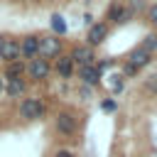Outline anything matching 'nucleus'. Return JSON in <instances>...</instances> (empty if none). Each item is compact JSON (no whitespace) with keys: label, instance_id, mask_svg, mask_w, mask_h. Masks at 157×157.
I'll use <instances>...</instances> for the list:
<instances>
[{"label":"nucleus","instance_id":"nucleus-26","mask_svg":"<svg viewBox=\"0 0 157 157\" xmlns=\"http://www.w3.org/2000/svg\"><path fill=\"white\" fill-rule=\"evenodd\" d=\"M2 91H5V78L0 76V96H2Z\"/></svg>","mask_w":157,"mask_h":157},{"label":"nucleus","instance_id":"nucleus-18","mask_svg":"<svg viewBox=\"0 0 157 157\" xmlns=\"http://www.w3.org/2000/svg\"><path fill=\"white\" fill-rule=\"evenodd\" d=\"M101 110L103 113H115L118 110V101L115 98H103L101 101Z\"/></svg>","mask_w":157,"mask_h":157},{"label":"nucleus","instance_id":"nucleus-6","mask_svg":"<svg viewBox=\"0 0 157 157\" xmlns=\"http://www.w3.org/2000/svg\"><path fill=\"white\" fill-rule=\"evenodd\" d=\"M52 69H54V74H56L61 81H69V78L76 74V64H74V59H71L69 54L56 56V59H54V64H52Z\"/></svg>","mask_w":157,"mask_h":157},{"label":"nucleus","instance_id":"nucleus-13","mask_svg":"<svg viewBox=\"0 0 157 157\" xmlns=\"http://www.w3.org/2000/svg\"><path fill=\"white\" fill-rule=\"evenodd\" d=\"M125 61H128V64H132L135 69H145V66L152 61V54L137 44V47H132V49L128 52V59H125Z\"/></svg>","mask_w":157,"mask_h":157},{"label":"nucleus","instance_id":"nucleus-4","mask_svg":"<svg viewBox=\"0 0 157 157\" xmlns=\"http://www.w3.org/2000/svg\"><path fill=\"white\" fill-rule=\"evenodd\" d=\"M27 74H29L32 81H47V78L54 74V69H52V64H49L47 59L34 56V59L27 61Z\"/></svg>","mask_w":157,"mask_h":157},{"label":"nucleus","instance_id":"nucleus-22","mask_svg":"<svg viewBox=\"0 0 157 157\" xmlns=\"http://www.w3.org/2000/svg\"><path fill=\"white\" fill-rule=\"evenodd\" d=\"M52 157H76V152H74V150H69V147H59Z\"/></svg>","mask_w":157,"mask_h":157},{"label":"nucleus","instance_id":"nucleus-23","mask_svg":"<svg viewBox=\"0 0 157 157\" xmlns=\"http://www.w3.org/2000/svg\"><path fill=\"white\" fill-rule=\"evenodd\" d=\"M147 17H150V22H152V25H157V2H155V5H150Z\"/></svg>","mask_w":157,"mask_h":157},{"label":"nucleus","instance_id":"nucleus-21","mask_svg":"<svg viewBox=\"0 0 157 157\" xmlns=\"http://www.w3.org/2000/svg\"><path fill=\"white\" fill-rule=\"evenodd\" d=\"M120 74H123V76H128V78H130V76H135V74H140V69H135V66H132V64H128V61H125V64H123V66H120Z\"/></svg>","mask_w":157,"mask_h":157},{"label":"nucleus","instance_id":"nucleus-8","mask_svg":"<svg viewBox=\"0 0 157 157\" xmlns=\"http://www.w3.org/2000/svg\"><path fill=\"white\" fill-rule=\"evenodd\" d=\"M88 32H86V44L88 47H101L103 42H105V37H108V25L105 22H93L91 27H86Z\"/></svg>","mask_w":157,"mask_h":157},{"label":"nucleus","instance_id":"nucleus-10","mask_svg":"<svg viewBox=\"0 0 157 157\" xmlns=\"http://www.w3.org/2000/svg\"><path fill=\"white\" fill-rule=\"evenodd\" d=\"M20 54H22V61H29L34 56H39V37L37 34H27L20 39Z\"/></svg>","mask_w":157,"mask_h":157},{"label":"nucleus","instance_id":"nucleus-11","mask_svg":"<svg viewBox=\"0 0 157 157\" xmlns=\"http://www.w3.org/2000/svg\"><path fill=\"white\" fill-rule=\"evenodd\" d=\"M76 76H78L81 83L88 86V88L101 86V74H98V69H96L93 64H88V66H76Z\"/></svg>","mask_w":157,"mask_h":157},{"label":"nucleus","instance_id":"nucleus-5","mask_svg":"<svg viewBox=\"0 0 157 157\" xmlns=\"http://www.w3.org/2000/svg\"><path fill=\"white\" fill-rule=\"evenodd\" d=\"M69 56L74 59V64H76V66L96 64V52H93V47H88V44H74Z\"/></svg>","mask_w":157,"mask_h":157},{"label":"nucleus","instance_id":"nucleus-17","mask_svg":"<svg viewBox=\"0 0 157 157\" xmlns=\"http://www.w3.org/2000/svg\"><path fill=\"white\" fill-rule=\"evenodd\" d=\"M110 88H113V93H120V91L125 88V76H123V74H115L113 81H110Z\"/></svg>","mask_w":157,"mask_h":157},{"label":"nucleus","instance_id":"nucleus-1","mask_svg":"<svg viewBox=\"0 0 157 157\" xmlns=\"http://www.w3.org/2000/svg\"><path fill=\"white\" fill-rule=\"evenodd\" d=\"M17 115L27 123L32 120H42L47 115V103L39 98V96H29V98H22V103L17 105Z\"/></svg>","mask_w":157,"mask_h":157},{"label":"nucleus","instance_id":"nucleus-12","mask_svg":"<svg viewBox=\"0 0 157 157\" xmlns=\"http://www.w3.org/2000/svg\"><path fill=\"white\" fill-rule=\"evenodd\" d=\"M7 98H20L27 93V78L25 76H12V78H5V91H2Z\"/></svg>","mask_w":157,"mask_h":157},{"label":"nucleus","instance_id":"nucleus-14","mask_svg":"<svg viewBox=\"0 0 157 157\" xmlns=\"http://www.w3.org/2000/svg\"><path fill=\"white\" fill-rule=\"evenodd\" d=\"M25 74H27V61L17 59V61H10V64H5L2 78H12V76H25Z\"/></svg>","mask_w":157,"mask_h":157},{"label":"nucleus","instance_id":"nucleus-16","mask_svg":"<svg viewBox=\"0 0 157 157\" xmlns=\"http://www.w3.org/2000/svg\"><path fill=\"white\" fill-rule=\"evenodd\" d=\"M140 47H142V49H147L150 54H155V52H157V34H152V32H150V34L140 42Z\"/></svg>","mask_w":157,"mask_h":157},{"label":"nucleus","instance_id":"nucleus-25","mask_svg":"<svg viewBox=\"0 0 157 157\" xmlns=\"http://www.w3.org/2000/svg\"><path fill=\"white\" fill-rule=\"evenodd\" d=\"M83 25L91 27V25H93V17H91V15H83Z\"/></svg>","mask_w":157,"mask_h":157},{"label":"nucleus","instance_id":"nucleus-7","mask_svg":"<svg viewBox=\"0 0 157 157\" xmlns=\"http://www.w3.org/2000/svg\"><path fill=\"white\" fill-rule=\"evenodd\" d=\"M0 59H2L5 64H10V61H17V59H22V54H20V39L0 37Z\"/></svg>","mask_w":157,"mask_h":157},{"label":"nucleus","instance_id":"nucleus-9","mask_svg":"<svg viewBox=\"0 0 157 157\" xmlns=\"http://www.w3.org/2000/svg\"><path fill=\"white\" fill-rule=\"evenodd\" d=\"M105 17H108V22H113V25H125V22H130L132 10H130L128 5H123V2H113V5L108 7Z\"/></svg>","mask_w":157,"mask_h":157},{"label":"nucleus","instance_id":"nucleus-19","mask_svg":"<svg viewBox=\"0 0 157 157\" xmlns=\"http://www.w3.org/2000/svg\"><path fill=\"white\" fill-rule=\"evenodd\" d=\"M145 91L152 93V96H157V74L147 76V81H145Z\"/></svg>","mask_w":157,"mask_h":157},{"label":"nucleus","instance_id":"nucleus-3","mask_svg":"<svg viewBox=\"0 0 157 157\" xmlns=\"http://www.w3.org/2000/svg\"><path fill=\"white\" fill-rule=\"evenodd\" d=\"M64 54V42L56 37V34H47V37H39V56L42 59H56Z\"/></svg>","mask_w":157,"mask_h":157},{"label":"nucleus","instance_id":"nucleus-15","mask_svg":"<svg viewBox=\"0 0 157 157\" xmlns=\"http://www.w3.org/2000/svg\"><path fill=\"white\" fill-rule=\"evenodd\" d=\"M49 20H52V29H54V34H56V37H64V34L69 32V25H66V20H64L59 12H54Z\"/></svg>","mask_w":157,"mask_h":157},{"label":"nucleus","instance_id":"nucleus-20","mask_svg":"<svg viewBox=\"0 0 157 157\" xmlns=\"http://www.w3.org/2000/svg\"><path fill=\"white\" fill-rule=\"evenodd\" d=\"M93 66H96V69H98V74H101V76H103V71H105V69H110V66H113V59H101V61H98V59H96V64H93Z\"/></svg>","mask_w":157,"mask_h":157},{"label":"nucleus","instance_id":"nucleus-2","mask_svg":"<svg viewBox=\"0 0 157 157\" xmlns=\"http://www.w3.org/2000/svg\"><path fill=\"white\" fill-rule=\"evenodd\" d=\"M78 115L74 113V110H59L56 115H54V130H56V135L59 137H74L76 132H78Z\"/></svg>","mask_w":157,"mask_h":157},{"label":"nucleus","instance_id":"nucleus-24","mask_svg":"<svg viewBox=\"0 0 157 157\" xmlns=\"http://www.w3.org/2000/svg\"><path fill=\"white\" fill-rule=\"evenodd\" d=\"M91 93H93V88H88V86H81L78 88V96L81 98H91Z\"/></svg>","mask_w":157,"mask_h":157}]
</instances>
